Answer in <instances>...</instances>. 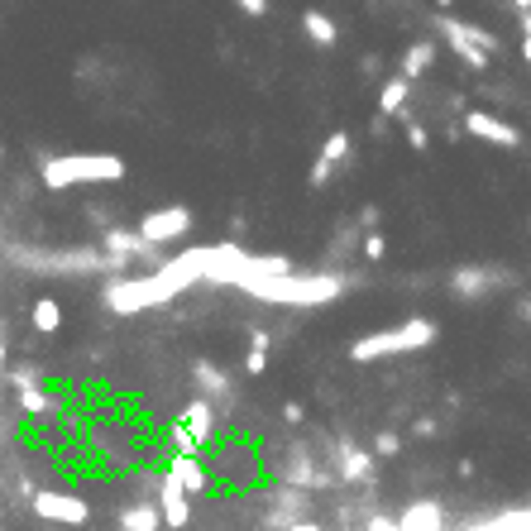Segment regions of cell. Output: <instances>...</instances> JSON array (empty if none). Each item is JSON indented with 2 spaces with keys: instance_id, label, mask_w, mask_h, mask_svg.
<instances>
[{
  "instance_id": "cell-37",
  "label": "cell",
  "mask_w": 531,
  "mask_h": 531,
  "mask_svg": "<svg viewBox=\"0 0 531 531\" xmlns=\"http://www.w3.org/2000/svg\"><path fill=\"white\" fill-rule=\"evenodd\" d=\"M512 10H517V14H531V0H512Z\"/></svg>"
},
{
  "instance_id": "cell-34",
  "label": "cell",
  "mask_w": 531,
  "mask_h": 531,
  "mask_svg": "<svg viewBox=\"0 0 531 531\" xmlns=\"http://www.w3.org/2000/svg\"><path fill=\"white\" fill-rule=\"evenodd\" d=\"M283 422H288V426H302V422H307L302 403H283Z\"/></svg>"
},
{
  "instance_id": "cell-29",
  "label": "cell",
  "mask_w": 531,
  "mask_h": 531,
  "mask_svg": "<svg viewBox=\"0 0 531 531\" xmlns=\"http://www.w3.org/2000/svg\"><path fill=\"white\" fill-rule=\"evenodd\" d=\"M397 450H403V441H397V436H393V431H378V436H374V455H384V460H393Z\"/></svg>"
},
{
  "instance_id": "cell-39",
  "label": "cell",
  "mask_w": 531,
  "mask_h": 531,
  "mask_svg": "<svg viewBox=\"0 0 531 531\" xmlns=\"http://www.w3.org/2000/svg\"><path fill=\"white\" fill-rule=\"evenodd\" d=\"M436 5H441V10H450V5H455V0H436Z\"/></svg>"
},
{
  "instance_id": "cell-27",
  "label": "cell",
  "mask_w": 531,
  "mask_h": 531,
  "mask_svg": "<svg viewBox=\"0 0 531 531\" xmlns=\"http://www.w3.org/2000/svg\"><path fill=\"white\" fill-rule=\"evenodd\" d=\"M168 441H173V455H202V441H196L192 431L182 426V417L168 426Z\"/></svg>"
},
{
  "instance_id": "cell-3",
  "label": "cell",
  "mask_w": 531,
  "mask_h": 531,
  "mask_svg": "<svg viewBox=\"0 0 531 531\" xmlns=\"http://www.w3.org/2000/svg\"><path fill=\"white\" fill-rule=\"evenodd\" d=\"M254 302H273V307H321V302H336V297L345 292L340 278L330 273H288V278H269V283H254L244 288Z\"/></svg>"
},
{
  "instance_id": "cell-30",
  "label": "cell",
  "mask_w": 531,
  "mask_h": 531,
  "mask_svg": "<svg viewBox=\"0 0 531 531\" xmlns=\"http://www.w3.org/2000/svg\"><path fill=\"white\" fill-rule=\"evenodd\" d=\"M330 177H336V168H330V163H326V158L317 154V163H311V177H307V182H311V192H321Z\"/></svg>"
},
{
  "instance_id": "cell-9",
  "label": "cell",
  "mask_w": 531,
  "mask_h": 531,
  "mask_svg": "<svg viewBox=\"0 0 531 531\" xmlns=\"http://www.w3.org/2000/svg\"><path fill=\"white\" fill-rule=\"evenodd\" d=\"M101 254H110L115 263H139V259H148L154 269H163V249L148 244L139 230H125V225H110L106 235H101Z\"/></svg>"
},
{
  "instance_id": "cell-18",
  "label": "cell",
  "mask_w": 531,
  "mask_h": 531,
  "mask_svg": "<svg viewBox=\"0 0 531 531\" xmlns=\"http://www.w3.org/2000/svg\"><path fill=\"white\" fill-rule=\"evenodd\" d=\"M397 531H445V507L441 503H412L403 517H397Z\"/></svg>"
},
{
  "instance_id": "cell-26",
  "label": "cell",
  "mask_w": 531,
  "mask_h": 531,
  "mask_svg": "<svg viewBox=\"0 0 531 531\" xmlns=\"http://www.w3.org/2000/svg\"><path fill=\"white\" fill-rule=\"evenodd\" d=\"M321 158L330 163V168H345V163L355 158V144H350V135H345V129H336V135H326V144H321Z\"/></svg>"
},
{
  "instance_id": "cell-12",
  "label": "cell",
  "mask_w": 531,
  "mask_h": 531,
  "mask_svg": "<svg viewBox=\"0 0 531 531\" xmlns=\"http://www.w3.org/2000/svg\"><path fill=\"white\" fill-rule=\"evenodd\" d=\"M464 135L484 139V144H498V148H522V129L498 120L488 110H464Z\"/></svg>"
},
{
  "instance_id": "cell-6",
  "label": "cell",
  "mask_w": 531,
  "mask_h": 531,
  "mask_svg": "<svg viewBox=\"0 0 531 531\" xmlns=\"http://www.w3.org/2000/svg\"><path fill=\"white\" fill-rule=\"evenodd\" d=\"M34 517L43 522H58V526H87L91 522V503L77 493H62V488H34Z\"/></svg>"
},
{
  "instance_id": "cell-41",
  "label": "cell",
  "mask_w": 531,
  "mask_h": 531,
  "mask_svg": "<svg viewBox=\"0 0 531 531\" xmlns=\"http://www.w3.org/2000/svg\"><path fill=\"white\" fill-rule=\"evenodd\" d=\"M0 163H5V144H0Z\"/></svg>"
},
{
  "instance_id": "cell-21",
  "label": "cell",
  "mask_w": 531,
  "mask_h": 531,
  "mask_svg": "<svg viewBox=\"0 0 531 531\" xmlns=\"http://www.w3.org/2000/svg\"><path fill=\"white\" fill-rule=\"evenodd\" d=\"M407 96H412V81H407V77H388L384 87H378V120H388V115H403V110H407Z\"/></svg>"
},
{
  "instance_id": "cell-20",
  "label": "cell",
  "mask_w": 531,
  "mask_h": 531,
  "mask_svg": "<svg viewBox=\"0 0 531 531\" xmlns=\"http://www.w3.org/2000/svg\"><path fill=\"white\" fill-rule=\"evenodd\" d=\"M182 426H187L192 436L206 445V441L215 436V407L206 403V397H192V403H187V412H182Z\"/></svg>"
},
{
  "instance_id": "cell-32",
  "label": "cell",
  "mask_w": 531,
  "mask_h": 531,
  "mask_svg": "<svg viewBox=\"0 0 531 531\" xmlns=\"http://www.w3.org/2000/svg\"><path fill=\"white\" fill-rule=\"evenodd\" d=\"M263 369H269V350H249V355H244V374L259 378Z\"/></svg>"
},
{
  "instance_id": "cell-38",
  "label": "cell",
  "mask_w": 531,
  "mask_h": 531,
  "mask_svg": "<svg viewBox=\"0 0 531 531\" xmlns=\"http://www.w3.org/2000/svg\"><path fill=\"white\" fill-rule=\"evenodd\" d=\"M517 317H522V321H531V302H517Z\"/></svg>"
},
{
  "instance_id": "cell-4",
  "label": "cell",
  "mask_w": 531,
  "mask_h": 531,
  "mask_svg": "<svg viewBox=\"0 0 531 531\" xmlns=\"http://www.w3.org/2000/svg\"><path fill=\"white\" fill-rule=\"evenodd\" d=\"M441 336V326L436 321H426V317H412L403 326H393V330H374V336H359L350 345V359L355 364H374V359H388V355H412V350H431Z\"/></svg>"
},
{
  "instance_id": "cell-17",
  "label": "cell",
  "mask_w": 531,
  "mask_h": 531,
  "mask_svg": "<svg viewBox=\"0 0 531 531\" xmlns=\"http://www.w3.org/2000/svg\"><path fill=\"white\" fill-rule=\"evenodd\" d=\"M336 460H340V479H345V484H369V479H374V450H359V445L345 441Z\"/></svg>"
},
{
  "instance_id": "cell-14",
  "label": "cell",
  "mask_w": 531,
  "mask_h": 531,
  "mask_svg": "<svg viewBox=\"0 0 531 531\" xmlns=\"http://www.w3.org/2000/svg\"><path fill=\"white\" fill-rule=\"evenodd\" d=\"M215 474H221L230 488H249L259 479V460L249 455L244 445H225V450L215 455Z\"/></svg>"
},
{
  "instance_id": "cell-16",
  "label": "cell",
  "mask_w": 531,
  "mask_h": 531,
  "mask_svg": "<svg viewBox=\"0 0 531 531\" xmlns=\"http://www.w3.org/2000/svg\"><path fill=\"white\" fill-rule=\"evenodd\" d=\"M192 384L202 388V397H206L211 407H215V403H221V407L235 403V384H230V378H225L221 369H215L211 359H196V364H192Z\"/></svg>"
},
{
  "instance_id": "cell-33",
  "label": "cell",
  "mask_w": 531,
  "mask_h": 531,
  "mask_svg": "<svg viewBox=\"0 0 531 531\" xmlns=\"http://www.w3.org/2000/svg\"><path fill=\"white\" fill-rule=\"evenodd\" d=\"M378 221H384V215H378V206H364V211H359V230H364V235H369V230H378Z\"/></svg>"
},
{
  "instance_id": "cell-35",
  "label": "cell",
  "mask_w": 531,
  "mask_h": 531,
  "mask_svg": "<svg viewBox=\"0 0 531 531\" xmlns=\"http://www.w3.org/2000/svg\"><path fill=\"white\" fill-rule=\"evenodd\" d=\"M244 14H269V0H235Z\"/></svg>"
},
{
  "instance_id": "cell-7",
  "label": "cell",
  "mask_w": 531,
  "mask_h": 531,
  "mask_svg": "<svg viewBox=\"0 0 531 531\" xmlns=\"http://www.w3.org/2000/svg\"><path fill=\"white\" fill-rule=\"evenodd\" d=\"M493 288H512V273L493 269V263H460L450 273V292L460 302H479V297H488Z\"/></svg>"
},
{
  "instance_id": "cell-23",
  "label": "cell",
  "mask_w": 531,
  "mask_h": 531,
  "mask_svg": "<svg viewBox=\"0 0 531 531\" xmlns=\"http://www.w3.org/2000/svg\"><path fill=\"white\" fill-rule=\"evenodd\" d=\"M163 517H158V503H129L120 512V531H158Z\"/></svg>"
},
{
  "instance_id": "cell-40",
  "label": "cell",
  "mask_w": 531,
  "mask_h": 531,
  "mask_svg": "<svg viewBox=\"0 0 531 531\" xmlns=\"http://www.w3.org/2000/svg\"><path fill=\"white\" fill-rule=\"evenodd\" d=\"M0 364H5V340H0Z\"/></svg>"
},
{
  "instance_id": "cell-24",
  "label": "cell",
  "mask_w": 531,
  "mask_h": 531,
  "mask_svg": "<svg viewBox=\"0 0 531 531\" xmlns=\"http://www.w3.org/2000/svg\"><path fill=\"white\" fill-rule=\"evenodd\" d=\"M431 62H436V43L431 39H422V43H412L407 53H403V77L407 81H417V77H426L431 72Z\"/></svg>"
},
{
  "instance_id": "cell-10",
  "label": "cell",
  "mask_w": 531,
  "mask_h": 531,
  "mask_svg": "<svg viewBox=\"0 0 531 531\" xmlns=\"http://www.w3.org/2000/svg\"><path fill=\"white\" fill-rule=\"evenodd\" d=\"M14 378V393H20V412L29 422H53L58 417V397H48L43 388H39V369H14L10 374Z\"/></svg>"
},
{
  "instance_id": "cell-42",
  "label": "cell",
  "mask_w": 531,
  "mask_h": 531,
  "mask_svg": "<svg viewBox=\"0 0 531 531\" xmlns=\"http://www.w3.org/2000/svg\"><path fill=\"white\" fill-rule=\"evenodd\" d=\"M0 235H5V225H0Z\"/></svg>"
},
{
  "instance_id": "cell-15",
  "label": "cell",
  "mask_w": 531,
  "mask_h": 531,
  "mask_svg": "<svg viewBox=\"0 0 531 531\" xmlns=\"http://www.w3.org/2000/svg\"><path fill=\"white\" fill-rule=\"evenodd\" d=\"M158 517H163L168 531H187L192 526V498L182 493L173 479H163V484H158Z\"/></svg>"
},
{
  "instance_id": "cell-5",
  "label": "cell",
  "mask_w": 531,
  "mask_h": 531,
  "mask_svg": "<svg viewBox=\"0 0 531 531\" xmlns=\"http://www.w3.org/2000/svg\"><path fill=\"white\" fill-rule=\"evenodd\" d=\"M436 29H441V39L450 43V53H455L469 72H484V68H488V58L498 53V34H493V29H479V24L450 20V14H441Z\"/></svg>"
},
{
  "instance_id": "cell-19",
  "label": "cell",
  "mask_w": 531,
  "mask_h": 531,
  "mask_svg": "<svg viewBox=\"0 0 531 531\" xmlns=\"http://www.w3.org/2000/svg\"><path fill=\"white\" fill-rule=\"evenodd\" d=\"M302 34L317 43V48H336L340 43V24L330 20L326 10H302Z\"/></svg>"
},
{
  "instance_id": "cell-13",
  "label": "cell",
  "mask_w": 531,
  "mask_h": 531,
  "mask_svg": "<svg viewBox=\"0 0 531 531\" xmlns=\"http://www.w3.org/2000/svg\"><path fill=\"white\" fill-rule=\"evenodd\" d=\"M163 479H173V484L187 493V498H196V493L211 488V469H206L202 455H168V469H163Z\"/></svg>"
},
{
  "instance_id": "cell-36",
  "label": "cell",
  "mask_w": 531,
  "mask_h": 531,
  "mask_svg": "<svg viewBox=\"0 0 531 531\" xmlns=\"http://www.w3.org/2000/svg\"><path fill=\"white\" fill-rule=\"evenodd\" d=\"M412 431H417V436H422V441H431V436H436V417H422V422H417V426H412Z\"/></svg>"
},
{
  "instance_id": "cell-25",
  "label": "cell",
  "mask_w": 531,
  "mask_h": 531,
  "mask_svg": "<svg viewBox=\"0 0 531 531\" xmlns=\"http://www.w3.org/2000/svg\"><path fill=\"white\" fill-rule=\"evenodd\" d=\"M29 321H34L39 336H58L62 330V307L53 297H34V311H29Z\"/></svg>"
},
{
  "instance_id": "cell-2",
  "label": "cell",
  "mask_w": 531,
  "mask_h": 531,
  "mask_svg": "<svg viewBox=\"0 0 531 531\" xmlns=\"http://www.w3.org/2000/svg\"><path fill=\"white\" fill-rule=\"evenodd\" d=\"M125 158L120 154H53L43 158L39 182L48 192H68V187H101V182H120Z\"/></svg>"
},
{
  "instance_id": "cell-1",
  "label": "cell",
  "mask_w": 531,
  "mask_h": 531,
  "mask_svg": "<svg viewBox=\"0 0 531 531\" xmlns=\"http://www.w3.org/2000/svg\"><path fill=\"white\" fill-rule=\"evenodd\" d=\"M202 278H206V249H187V254L163 259V269H154L148 278H120V283H110L106 307L115 317H135V311L173 302V297H182L192 283H202Z\"/></svg>"
},
{
  "instance_id": "cell-8",
  "label": "cell",
  "mask_w": 531,
  "mask_h": 531,
  "mask_svg": "<svg viewBox=\"0 0 531 531\" xmlns=\"http://www.w3.org/2000/svg\"><path fill=\"white\" fill-rule=\"evenodd\" d=\"M192 225H196V215L187 206H158V211H148L144 221H139V235L148 244H173V240H187L192 235Z\"/></svg>"
},
{
  "instance_id": "cell-28",
  "label": "cell",
  "mask_w": 531,
  "mask_h": 531,
  "mask_svg": "<svg viewBox=\"0 0 531 531\" xmlns=\"http://www.w3.org/2000/svg\"><path fill=\"white\" fill-rule=\"evenodd\" d=\"M364 259H369V263H384V259H388V240L378 235V230H369V235H364Z\"/></svg>"
},
{
  "instance_id": "cell-31",
  "label": "cell",
  "mask_w": 531,
  "mask_h": 531,
  "mask_svg": "<svg viewBox=\"0 0 531 531\" xmlns=\"http://www.w3.org/2000/svg\"><path fill=\"white\" fill-rule=\"evenodd\" d=\"M407 144L417 148V154H426L431 148V135H426V125H417V120H407Z\"/></svg>"
},
{
  "instance_id": "cell-11",
  "label": "cell",
  "mask_w": 531,
  "mask_h": 531,
  "mask_svg": "<svg viewBox=\"0 0 531 531\" xmlns=\"http://www.w3.org/2000/svg\"><path fill=\"white\" fill-rule=\"evenodd\" d=\"M91 450L115 460V464H125L129 455L139 450V431L129 422H101V426H91Z\"/></svg>"
},
{
  "instance_id": "cell-22",
  "label": "cell",
  "mask_w": 531,
  "mask_h": 531,
  "mask_svg": "<svg viewBox=\"0 0 531 531\" xmlns=\"http://www.w3.org/2000/svg\"><path fill=\"white\" fill-rule=\"evenodd\" d=\"M278 479H283V484H317V469H311V455L302 450V445H292V450H288V464H283V469H278Z\"/></svg>"
}]
</instances>
